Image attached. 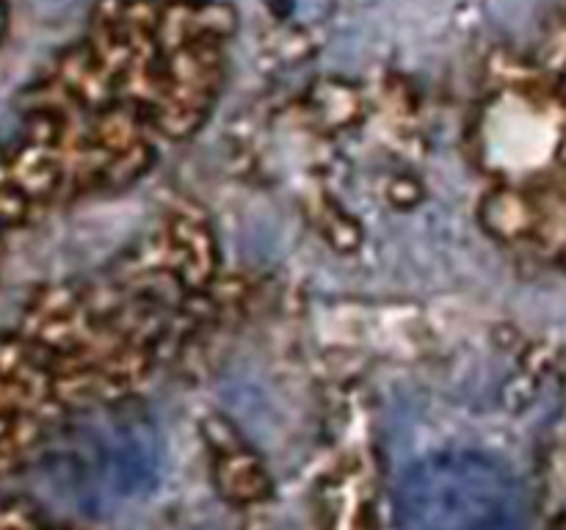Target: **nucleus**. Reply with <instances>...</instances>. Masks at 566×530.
Here are the masks:
<instances>
[{"mask_svg": "<svg viewBox=\"0 0 566 530\" xmlns=\"http://www.w3.org/2000/svg\"><path fill=\"white\" fill-rule=\"evenodd\" d=\"M564 158H566V147H564Z\"/></svg>", "mask_w": 566, "mask_h": 530, "instance_id": "20e7f679", "label": "nucleus"}, {"mask_svg": "<svg viewBox=\"0 0 566 530\" xmlns=\"http://www.w3.org/2000/svg\"><path fill=\"white\" fill-rule=\"evenodd\" d=\"M398 530H525L520 480L490 456L434 453L403 475L396 491Z\"/></svg>", "mask_w": 566, "mask_h": 530, "instance_id": "f03ea898", "label": "nucleus"}, {"mask_svg": "<svg viewBox=\"0 0 566 530\" xmlns=\"http://www.w3.org/2000/svg\"><path fill=\"white\" fill-rule=\"evenodd\" d=\"M0 25H3V6H0Z\"/></svg>", "mask_w": 566, "mask_h": 530, "instance_id": "7ed1b4c3", "label": "nucleus"}, {"mask_svg": "<svg viewBox=\"0 0 566 530\" xmlns=\"http://www.w3.org/2000/svg\"><path fill=\"white\" fill-rule=\"evenodd\" d=\"M158 458V434L147 414L108 406L50 431L33 453L31 478L53 506L99 517L149 489Z\"/></svg>", "mask_w": 566, "mask_h": 530, "instance_id": "f257e3e1", "label": "nucleus"}]
</instances>
